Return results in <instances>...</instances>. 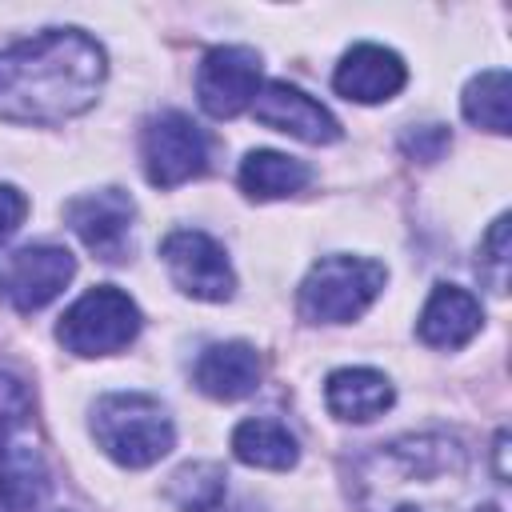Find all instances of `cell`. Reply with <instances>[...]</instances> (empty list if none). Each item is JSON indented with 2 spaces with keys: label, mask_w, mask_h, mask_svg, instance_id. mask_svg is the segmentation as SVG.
Wrapping results in <instances>:
<instances>
[{
  "label": "cell",
  "mask_w": 512,
  "mask_h": 512,
  "mask_svg": "<svg viewBox=\"0 0 512 512\" xmlns=\"http://www.w3.org/2000/svg\"><path fill=\"white\" fill-rule=\"evenodd\" d=\"M308 180H312V172H308L304 160L284 156V152H272V148L248 152L244 164H240V188H244L252 200H280V196H292V192H300Z\"/></svg>",
  "instance_id": "18"
},
{
  "label": "cell",
  "mask_w": 512,
  "mask_h": 512,
  "mask_svg": "<svg viewBox=\"0 0 512 512\" xmlns=\"http://www.w3.org/2000/svg\"><path fill=\"white\" fill-rule=\"evenodd\" d=\"M356 512H500L480 464L460 436H396L352 468Z\"/></svg>",
  "instance_id": "1"
},
{
  "label": "cell",
  "mask_w": 512,
  "mask_h": 512,
  "mask_svg": "<svg viewBox=\"0 0 512 512\" xmlns=\"http://www.w3.org/2000/svg\"><path fill=\"white\" fill-rule=\"evenodd\" d=\"M408 80V68L404 60L392 52V48H380V44H356L340 56L336 72H332V88L344 96V100H356V104H380V100H392Z\"/></svg>",
  "instance_id": "12"
},
{
  "label": "cell",
  "mask_w": 512,
  "mask_h": 512,
  "mask_svg": "<svg viewBox=\"0 0 512 512\" xmlns=\"http://www.w3.org/2000/svg\"><path fill=\"white\" fill-rule=\"evenodd\" d=\"M476 272L488 280V288L496 296L508 292V216H496L488 236L480 240V256H476Z\"/></svg>",
  "instance_id": "21"
},
{
  "label": "cell",
  "mask_w": 512,
  "mask_h": 512,
  "mask_svg": "<svg viewBox=\"0 0 512 512\" xmlns=\"http://www.w3.org/2000/svg\"><path fill=\"white\" fill-rule=\"evenodd\" d=\"M104 48L80 28H48L0 52V120L60 124L96 104Z\"/></svg>",
  "instance_id": "2"
},
{
  "label": "cell",
  "mask_w": 512,
  "mask_h": 512,
  "mask_svg": "<svg viewBox=\"0 0 512 512\" xmlns=\"http://www.w3.org/2000/svg\"><path fill=\"white\" fill-rule=\"evenodd\" d=\"M484 324V308L472 292L456 284H436L428 304L420 308L416 332L428 348H464Z\"/></svg>",
  "instance_id": "14"
},
{
  "label": "cell",
  "mask_w": 512,
  "mask_h": 512,
  "mask_svg": "<svg viewBox=\"0 0 512 512\" xmlns=\"http://www.w3.org/2000/svg\"><path fill=\"white\" fill-rule=\"evenodd\" d=\"M252 116L264 124V128H276V132H288L304 144H332L340 140V120L320 104L312 100L308 92L292 88V84H264L252 100Z\"/></svg>",
  "instance_id": "11"
},
{
  "label": "cell",
  "mask_w": 512,
  "mask_h": 512,
  "mask_svg": "<svg viewBox=\"0 0 512 512\" xmlns=\"http://www.w3.org/2000/svg\"><path fill=\"white\" fill-rule=\"evenodd\" d=\"M260 92V56L244 44H220L204 52L196 68V96L200 108L216 120H232L244 108H252Z\"/></svg>",
  "instance_id": "8"
},
{
  "label": "cell",
  "mask_w": 512,
  "mask_h": 512,
  "mask_svg": "<svg viewBox=\"0 0 512 512\" xmlns=\"http://www.w3.org/2000/svg\"><path fill=\"white\" fill-rule=\"evenodd\" d=\"M92 436L124 468H148L172 452L176 428L168 408L148 392H108L92 408Z\"/></svg>",
  "instance_id": "3"
},
{
  "label": "cell",
  "mask_w": 512,
  "mask_h": 512,
  "mask_svg": "<svg viewBox=\"0 0 512 512\" xmlns=\"http://www.w3.org/2000/svg\"><path fill=\"white\" fill-rule=\"evenodd\" d=\"M144 172L156 188H176L184 180H196L208 168V136L204 128L184 112H160L144 128Z\"/></svg>",
  "instance_id": "6"
},
{
  "label": "cell",
  "mask_w": 512,
  "mask_h": 512,
  "mask_svg": "<svg viewBox=\"0 0 512 512\" xmlns=\"http://www.w3.org/2000/svg\"><path fill=\"white\" fill-rule=\"evenodd\" d=\"M448 144H452V136H448L444 124H420V128H408V132L400 136V148H404L412 160H420V164L440 160V156L448 152Z\"/></svg>",
  "instance_id": "23"
},
{
  "label": "cell",
  "mask_w": 512,
  "mask_h": 512,
  "mask_svg": "<svg viewBox=\"0 0 512 512\" xmlns=\"http://www.w3.org/2000/svg\"><path fill=\"white\" fill-rule=\"evenodd\" d=\"M388 268L368 256H324L308 268L296 292V308L308 324H348L356 320L384 288Z\"/></svg>",
  "instance_id": "4"
},
{
  "label": "cell",
  "mask_w": 512,
  "mask_h": 512,
  "mask_svg": "<svg viewBox=\"0 0 512 512\" xmlns=\"http://www.w3.org/2000/svg\"><path fill=\"white\" fill-rule=\"evenodd\" d=\"M232 452H236V460H244L252 468H272V472H288L300 460L296 436L272 416L240 420L232 432Z\"/></svg>",
  "instance_id": "17"
},
{
  "label": "cell",
  "mask_w": 512,
  "mask_h": 512,
  "mask_svg": "<svg viewBox=\"0 0 512 512\" xmlns=\"http://www.w3.org/2000/svg\"><path fill=\"white\" fill-rule=\"evenodd\" d=\"M504 452H508V436L500 432V436H496V480H500V484L508 480V464H504Z\"/></svg>",
  "instance_id": "25"
},
{
  "label": "cell",
  "mask_w": 512,
  "mask_h": 512,
  "mask_svg": "<svg viewBox=\"0 0 512 512\" xmlns=\"http://www.w3.org/2000/svg\"><path fill=\"white\" fill-rule=\"evenodd\" d=\"M64 220L80 236V244L88 252H96L100 260L116 264V260L128 256V244H132L136 200L124 188H96V192H84V196L68 200L64 204Z\"/></svg>",
  "instance_id": "10"
},
{
  "label": "cell",
  "mask_w": 512,
  "mask_h": 512,
  "mask_svg": "<svg viewBox=\"0 0 512 512\" xmlns=\"http://www.w3.org/2000/svg\"><path fill=\"white\" fill-rule=\"evenodd\" d=\"M24 216H28V196L12 184H0V244L24 224Z\"/></svg>",
  "instance_id": "24"
},
{
  "label": "cell",
  "mask_w": 512,
  "mask_h": 512,
  "mask_svg": "<svg viewBox=\"0 0 512 512\" xmlns=\"http://www.w3.org/2000/svg\"><path fill=\"white\" fill-rule=\"evenodd\" d=\"M260 356L252 344L244 340H224V344H208L200 356H196V368H192V384L212 396V400H244L256 392L260 384Z\"/></svg>",
  "instance_id": "13"
},
{
  "label": "cell",
  "mask_w": 512,
  "mask_h": 512,
  "mask_svg": "<svg viewBox=\"0 0 512 512\" xmlns=\"http://www.w3.org/2000/svg\"><path fill=\"white\" fill-rule=\"evenodd\" d=\"M160 256H164V268H168L172 284L192 300L220 304L236 292V272H232L224 248L208 232L180 228V232L164 236Z\"/></svg>",
  "instance_id": "7"
},
{
  "label": "cell",
  "mask_w": 512,
  "mask_h": 512,
  "mask_svg": "<svg viewBox=\"0 0 512 512\" xmlns=\"http://www.w3.org/2000/svg\"><path fill=\"white\" fill-rule=\"evenodd\" d=\"M140 332V308L128 292L100 284L88 288L56 324V340L72 356H112L128 348Z\"/></svg>",
  "instance_id": "5"
},
{
  "label": "cell",
  "mask_w": 512,
  "mask_h": 512,
  "mask_svg": "<svg viewBox=\"0 0 512 512\" xmlns=\"http://www.w3.org/2000/svg\"><path fill=\"white\" fill-rule=\"evenodd\" d=\"M392 400H396V388L376 368H336L324 384L328 412L336 420H352V424H368V420L384 416L392 408Z\"/></svg>",
  "instance_id": "15"
},
{
  "label": "cell",
  "mask_w": 512,
  "mask_h": 512,
  "mask_svg": "<svg viewBox=\"0 0 512 512\" xmlns=\"http://www.w3.org/2000/svg\"><path fill=\"white\" fill-rule=\"evenodd\" d=\"M28 416H32V396H28V388H24L12 372L0 368V440H4V436H16V432L28 424Z\"/></svg>",
  "instance_id": "22"
},
{
  "label": "cell",
  "mask_w": 512,
  "mask_h": 512,
  "mask_svg": "<svg viewBox=\"0 0 512 512\" xmlns=\"http://www.w3.org/2000/svg\"><path fill=\"white\" fill-rule=\"evenodd\" d=\"M76 276V260L68 248L56 244H28L0 260V296L16 312H36L64 292Z\"/></svg>",
  "instance_id": "9"
},
{
  "label": "cell",
  "mask_w": 512,
  "mask_h": 512,
  "mask_svg": "<svg viewBox=\"0 0 512 512\" xmlns=\"http://www.w3.org/2000/svg\"><path fill=\"white\" fill-rule=\"evenodd\" d=\"M48 488H52V476L40 448H32L28 440L4 436L0 440V504L8 512H32L44 504Z\"/></svg>",
  "instance_id": "16"
},
{
  "label": "cell",
  "mask_w": 512,
  "mask_h": 512,
  "mask_svg": "<svg viewBox=\"0 0 512 512\" xmlns=\"http://www.w3.org/2000/svg\"><path fill=\"white\" fill-rule=\"evenodd\" d=\"M224 468L216 460H192L168 476V504L176 512H216L224 504Z\"/></svg>",
  "instance_id": "20"
},
{
  "label": "cell",
  "mask_w": 512,
  "mask_h": 512,
  "mask_svg": "<svg viewBox=\"0 0 512 512\" xmlns=\"http://www.w3.org/2000/svg\"><path fill=\"white\" fill-rule=\"evenodd\" d=\"M508 96H512V80H508L504 68H488V72L472 76V80L464 84V96H460L464 120L476 124V128H488V132L504 136V132L512 128Z\"/></svg>",
  "instance_id": "19"
}]
</instances>
